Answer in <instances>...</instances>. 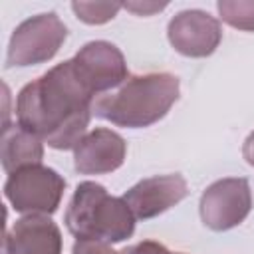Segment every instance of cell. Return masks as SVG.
Segmentation results:
<instances>
[{"instance_id": "obj_16", "label": "cell", "mask_w": 254, "mask_h": 254, "mask_svg": "<svg viewBox=\"0 0 254 254\" xmlns=\"http://www.w3.org/2000/svg\"><path fill=\"white\" fill-rule=\"evenodd\" d=\"M71 254H119L105 242H89V240H75Z\"/></svg>"}, {"instance_id": "obj_7", "label": "cell", "mask_w": 254, "mask_h": 254, "mask_svg": "<svg viewBox=\"0 0 254 254\" xmlns=\"http://www.w3.org/2000/svg\"><path fill=\"white\" fill-rule=\"evenodd\" d=\"M71 62L75 65V71L95 97L119 87L129 77L123 52L115 44L105 40L87 42L83 48H79Z\"/></svg>"}, {"instance_id": "obj_9", "label": "cell", "mask_w": 254, "mask_h": 254, "mask_svg": "<svg viewBox=\"0 0 254 254\" xmlns=\"http://www.w3.org/2000/svg\"><path fill=\"white\" fill-rule=\"evenodd\" d=\"M189 194V185L183 175H155L139 181L129 190H125L123 200L139 220H149L171 206L179 204Z\"/></svg>"}, {"instance_id": "obj_6", "label": "cell", "mask_w": 254, "mask_h": 254, "mask_svg": "<svg viewBox=\"0 0 254 254\" xmlns=\"http://www.w3.org/2000/svg\"><path fill=\"white\" fill-rule=\"evenodd\" d=\"M252 210L250 183L242 177L218 179L204 189L198 202L200 220L214 232L230 230L246 220Z\"/></svg>"}, {"instance_id": "obj_13", "label": "cell", "mask_w": 254, "mask_h": 254, "mask_svg": "<svg viewBox=\"0 0 254 254\" xmlns=\"http://www.w3.org/2000/svg\"><path fill=\"white\" fill-rule=\"evenodd\" d=\"M216 10L228 26L242 32H254V0H218Z\"/></svg>"}, {"instance_id": "obj_4", "label": "cell", "mask_w": 254, "mask_h": 254, "mask_svg": "<svg viewBox=\"0 0 254 254\" xmlns=\"http://www.w3.org/2000/svg\"><path fill=\"white\" fill-rule=\"evenodd\" d=\"M67 38V28L56 12H44L20 22L8 42L6 67H30L50 62Z\"/></svg>"}, {"instance_id": "obj_12", "label": "cell", "mask_w": 254, "mask_h": 254, "mask_svg": "<svg viewBox=\"0 0 254 254\" xmlns=\"http://www.w3.org/2000/svg\"><path fill=\"white\" fill-rule=\"evenodd\" d=\"M0 159L8 175L30 165H40L44 159V141L20 125H6L0 143Z\"/></svg>"}, {"instance_id": "obj_5", "label": "cell", "mask_w": 254, "mask_h": 254, "mask_svg": "<svg viewBox=\"0 0 254 254\" xmlns=\"http://www.w3.org/2000/svg\"><path fill=\"white\" fill-rule=\"evenodd\" d=\"M65 179L46 165H30L12 175L4 183V196L16 212L52 216L64 196Z\"/></svg>"}, {"instance_id": "obj_15", "label": "cell", "mask_w": 254, "mask_h": 254, "mask_svg": "<svg viewBox=\"0 0 254 254\" xmlns=\"http://www.w3.org/2000/svg\"><path fill=\"white\" fill-rule=\"evenodd\" d=\"M119 254H183V252H173L157 240H143V242H137V244L123 248Z\"/></svg>"}, {"instance_id": "obj_3", "label": "cell", "mask_w": 254, "mask_h": 254, "mask_svg": "<svg viewBox=\"0 0 254 254\" xmlns=\"http://www.w3.org/2000/svg\"><path fill=\"white\" fill-rule=\"evenodd\" d=\"M135 214L123 196H111L95 181H83L75 187L64 222L75 240L117 244L133 236Z\"/></svg>"}, {"instance_id": "obj_17", "label": "cell", "mask_w": 254, "mask_h": 254, "mask_svg": "<svg viewBox=\"0 0 254 254\" xmlns=\"http://www.w3.org/2000/svg\"><path fill=\"white\" fill-rule=\"evenodd\" d=\"M167 6V2H163V4H157V2H127V4H123V8H127V10H131V12H135V14H139V16H149V14H153V12H157V10H163Z\"/></svg>"}, {"instance_id": "obj_14", "label": "cell", "mask_w": 254, "mask_h": 254, "mask_svg": "<svg viewBox=\"0 0 254 254\" xmlns=\"http://www.w3.org/2000/svg\"><path fill=\"white\" fill-rule=\"evenodd\" d=\"M121 8V2H71V10L75 12V16L91 26L113 20Z\"/></svg>"}, {"instance_id": "obj_8", "label": "cell", "mask_w": 254, "mask_h": 254, "mask_svg": "<svg viewBox=\"0 0 254 254\" xmlns=\"http://www.w3.org/2000/svg\"><path fill=\"white\" fill-rule=\"evenodd\" d=\"M167 38L175 52L187 58H206L214 54L222 40L220 22L204 10H181L169 20Z\"/></svg>"}, {"instance_id": "obj_11", "label": "cell", "mask_w": 254, "mask_h": 254, "mask_svg": "<svg viewBox=\"0 0 254 254\" xmlns=\"http://www.w3.org/2000/svg\"><path fill=\"white\" fill-rule=\"evenodd\" d=\"M60 226L46 214H24L4 238V254H62Z\"/></svg>"}, {"instance_id": "obj_1", "label": "cell", "mask_w": 254, "mask_h": 254, "mask_svg": "<svg viewBox=\"0 0 254 254\" xmlns=\"http://www.w3.org/2000/svg\"><path fill=\"white\" fill-rule=\"evenodd\" d=\"M95 95L71 60L26 83L16 97V121L56 151L75 149L87 133Z\"/></svg>"}, {"instance_id": "obj_10", "label": "cell", "mask_w": 254, "mask_h": 254, "mask_svg": "<svg viewBox=\"0 0 254 254\" xmlns=\"http://www.w3.org/2000/svg\"><path fill=\"white\" fill-rule=\"evenodd\" d=\"M127 157L125 139L111 129L87 131L73 149V167L79 175H107L117 171Z\"/></svg>"}, {"instance_id": "obj_2", "label": "cell", "mask_w": 254, "mask_h": 254, "mask_svg": "<svg viewBox=\"0 0 254 254\" xmlns=\"http://www.w3.org/2000/svg\"><path fill=\"white\" fill-rule=\"evenodd\" d=\"M181 93L179 77L169 71L129 75L115 91L93 101V115L117 127L143 129L163 119Z\"/></svg>"}, {"instance_id": "obj_18", "label": "cell", "mask_w": 254, "mask_h": 254, "mask_svg": "<svg viewBox=\"0 0 254 254\" xmlns=\"http://www.w3.org/2000/svg\"><path fill=\"white\" fill-rule=\"evenodd\" d=\"M242 155H244L246 163H248L250 167H254V131L246 137V141H244V145H242Z\"/></svg>"}]
</instances>
